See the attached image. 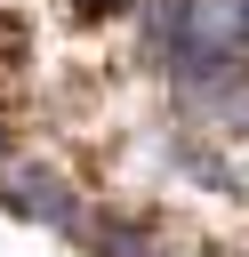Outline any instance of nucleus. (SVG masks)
<instances>
[{
  "label": "nucleus",
  "mask_w": 249,
  "mask_h": 257,
  "mask_svg": "<svg viewBox=\"0 0 249 257\" xmlns=\"http://www.w3.org/2000/svg\"><path fill=\"white\" fill-rule=\"evenodd\" d=\"M0 209L24 217V225H48V233L88 241V201H80V185H72L64 169H48V161H8V169H0Z\"/></svg>",
  "instance_id": "nucleus-1"
}]
</instances>
